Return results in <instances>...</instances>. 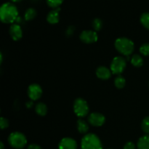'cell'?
<instances>
[{"label": "cell", "instance_id": "cell-14", "mask_svg": "<svg viewBox=\"0 0 149 149\" xmlns=\"http://www.w3.org/2000/svg\"><path fill=\"white\" fill-rule=\"evenodd\" d=\"M138 149H149V135H146L141 137L137 144Z\"/></svg>", "mask_w": 149, "mask_h": 149}, {"label": "cell", "instance_id": "cell-13", "mask_svg": "<svg viewBox=\"0 0 149 149\" xmlns=\"http://www.w3.org/2000/svg\"><path fill=\"white\" fill-rule=\"evenodd\" d=\"M111 71L105 66H100L96 70V76L97 78L103 80H107L111 76Z\"/></svg>", "mask_w": 149, "mask_h": 149}, {"label": "cell", "instance_id": "cell-30", "mask_svg": "<svg viewBox=\"0 0 149 149\" xmlns=\"http://www.w3.org/2000/svg\"><path fill=\"white\" fill-rule=\"evenodd\" d=\"M10 1H12L13 2H19V1H22V0H10Z\"/></svg>", "mask_w": 149, "mask_h": 149}, {"label": "cell", "instance_id": "cell-26", "mask_svg": "<svg viewBox=\"0 0 149 149\" xmlns=\"http://www.w3.org/2000/svg\"><path fill=\"white\" fill-rule=\"evenodd\" d=\"M124 149H135V146L133 143L127 142L124 146Z\"/></svg>", "mask_w": 149, "mask_h": 149}, {"label": "cell", "instance_id": "cell-7", "mask_svg": "<svg viewBox=\"0 0 149 149\" xmlns=\"http://www.w3.org/2000/svg\"><path fill=\"white\" fill-rule=\"evenodd\" d=\"M80 39L85 44H93L97 42L98 36L95 31L86 30L84 31L80 34Z\"/></svg>", "mask_w": 149, "mask_h": 149}, {"label": "cell", "instance_id": "cell-28", "mask_svg": "<svg viewBox=\"0 0 149 149\" xmlns=\"http://www.w3.org/2000/svg\"><path fill=\"white\" fill-rule=\"evenodd\" d=\"M68 33H67V34L71 35L73 33V31H74V29H72V27H69L68 29Z\"/></svg>", "mask_w": 149, "mask_h": 149}, {"label": "cell", "instance_id": "cell-3", "mask_svg": "<svg viewBox=\"0 0 149 149\" xmlns=\"http://www.w3.org/2000/svg\"><path fill=\"white\" fill-rule=\"evenodd\" d=\"M81 149H103L100 138L93 133L84 135L81 139Z\"/></svg>", "mask_w": 149, "mask_h": 149}, {"label": "cell", "instance_id": "cell-2", "mask_svg": "<svg viewBox=\"0 0 149 149\" xmlns=\"http://www.w3.org/2000/svg\"><path fill=\"white\" fill-rule=\"evenodd\" d=\"M115 48L116 50L122 55L125 56H129L135 49V45L133 42L128 38L121 37L115 41Z\"/></svg>", "mask_w": 149, "mask_h": 149}, {"label": "cell", "instance_id": "cell-6", "mask_svg": "<svg viewBox=\"0 0 149 149\" xmlns=\"http://www.w3.org/2000/svg\"><path fill=\"white\" fill-rule=\"evenodd\" d=\"M126 60L122 57H115L111 63V71L112 74L119 75L125 71L126 68Z\"/></svg>", "mask_w": 149, "mask_h": 149}, {"label": "cell", "instance_id": "cell-4", "mask_svg": "<svg viewBox=\"0 0 149 149\" xmlns=\"http://www.w3.org/2000/svg\"><path fill=\"white\" fill-rule=\"evenodd\" d=\"M8 143L13 148L22 149L26 146L27 139L25 135L19 132H14L8 137Z\"/></svg>", "mask_w": 149, "mask_h": 149}, {"label": "cell", "instance_id": "cell-15", "mask_svg": "<svg viewBox=\"0 0 149 149\" xmlns=\"http://www.w3.org/2000/svg\"><path fill=\"white\" fill-rule=\"evenodd\" d=\"M77 130L81 134L87 133L89 130L88 124L82 119H79L77 122Z\"/></svg>", "mask_w": 149, "mask_h": 149}, {"label": "cell", "instance_id": "cell-20", "mask_svg": "<svg viewBox=\"0 0 149 149\" xmlns=\"http://www.w3.org/2000/svg\"><path fill=\"white\" fill-rule=\"evenodd\" d=\"M141 23L146 29L149 30V13H144L141 15Z\"/></svg>", "mask_w": 149, "mask_h": 149}, {"label": "cell", "instance_id": "cell-16", "mask_svg": "<svg viewBox=\"0 0 149 149\" xmlns=\"http://www.w3.org/2000/svg\"><path fill=\"white\" fill-rule=\"evenodd\" d=\"M35 111L38 115L44 116L47 113V107L45 103H39L35 106Z\"/></svg>", "mask_w": 149, "mask_h": 149}, {"label": "cell", "instance_id": "cell-21", "mask_svg": "<svg viewBox=\"0 0 149 149\" xmlns=\"http://www.w3.org/2000/svg\"><path fill=\"white\" fill-rule=\"evenodd\" d=\"M47 4L49 7L53 9L58 8L61 5L64 0H46Z\"/></svg>", "mask_w": 149, "mask_h": 149}, {"label": "cell", "instance_id": "cell-8", "mask_svg": "<svg viewBox=\"0 0 149 149\" xmlns=\"http://www.w3.org/2000/svg\"><path fill=\"white\" fill-rule=\"evenodd\" d=\"M42 95V89L37 84H32L28 88V95L32 100H37Z\"/></svg>", "mask_w": 149, "mask_h": 149}, {"label": "cell", "instance_id": "cell-17", "mask_svg": "<svg viewBox=\"0 0 149 149\" xmlns=\"http://www.w3.org/2000/svg\"><path fill=\"white\" fill-rule=\"evenodd\" d=\"M36 14H37V13H36V10H35L34 8H33V7L27 9L24 15L25 20H27V21L32 20L33 19H34L35 17H36Z\"/></svg>", "mask_w": 149, "mask_h": 149}, {"label": "cell", "instance_id": "cell-1", "mask_svg": "<svg viewBox=\"0 0 149 149\" xmlns=\"http://www.w3.org/2000/svg\"><path fill=\"white\" fill-rule=\"evenodd\" d=\"M18 10L11 2H5L0 8V19L4 23H12L17 20Z\"/></svg>", "mask_w": 149, "mask_h": 149}, {"label": "cell", "instance_id": "cell-19", "mask_svg": "<svg viewBox=\"0 0 149 149\" xmlns=\"http://www.w3.org/2000/svg\"><path fill=\"white\" fill-rule=\"evenodd\" d=\"M126 84V81L125 79L122 76H118L114 80V84L115 87L118 89H122L125 86Z\"/></svg>", "mask_w": 149, "mask_h": 149}, {"label": "cell", "instance_id": "cell-24", "mask_svg": "<svg viewBox=\"0 0 149 149\" xmlns=\"http://www.w3.org/2000/svg\"><path fill=\"white\" fill-rule=\"evenodd\" d=\"M140 52L144 56H149V44H143L140 48Z\"/></svg>", "mask_w": 149, "mask_h": 149}, {"label": "cell", "instance_id": "cell-9", "mask_svg": "<svg viewBox=\"0 0 149 149\" xmlns=\"http://www.w3.org/2000/svg\"><path fill=\"white\" fill-rule=\"evenodd\" d=\"M88 122L94 127H100L106 122V118L102 113L95 112L92 113L88 117Z\"/></svg>", "mask_w": 149, "mask_h": 149}, {"label": "cell", "instance_id": "cell-25", "mask_svg": "<svg viewBox=\"0 0 149 149\" xmlns=\"http://www.w3.org/2000/svg\"><path fill=\"white\" fill-rule=\"evenodd\" d=\"M9 127V122L7 119L4 117H1L0 119V127L1 130L7 129Z\"/></svg>", "mask_w": 149, "mask_h": 149}, {"label": "cell", "instance_id": "cell-11", "mask_svg": "<svg viewBox=\"0 0 149 149\" xmlns=\"http://www.w3.org/2000/svg\"><path fill=\"white\" fill-rule=\"evenodd\" d=\"M10 34L14 41H18L23 36V31L18 24H13L10 28Z\"/></svg>", "mask_w": 149, "mask_h": 149}, {"label": "cell", "instance_id": "cell-22", "mask_svg": "<svg viewBox=\"0 0 149 149\" xmlns=\"http://www.w3.org/2000/svg\"><path fill=\"white\" fill-rule=\"evenodd\" d=\"M93 27L95 31H98L101 30L102 27H103V22L100 18H95L94 19L93 22Z\"/></svg>", "mask_w": 149, "mask_h": 149}, {"label": "cell", "instance_id": "cell-18", "mask_svg": "<svg viewBox=\"0 0 149 149\" xmlns=\"http://www.w3.org/2000/svg\"><path fill=\"white\" fill-rule=\"evenodd\" d=\"M131 63L135 67H141L143 64V59L141 55L135 54L131 58Z\"/></svg>", "mask_w": 149, "mask_h": 149}, {"label": "cell", "instance_id": "cell-27", "mask_svg": "<svg viewBox=\"0 0 149 149\" xmlns=\"http://www.w3.org/2000/svg\"><path fill=\"white\" fill-rule=\"evenodd\" d=\"M28 149H42V148L37 144H31L28 147Z\"/></svg>", "mask_w": 149, "mask_h": 149}, {"label": "cell", "instance_id": "cell-12", "mask_svg": "<svg viewBox=\"0 0 149 149\" xmlns=\"http://www.w3.org/2000/svg\"><path fill=\"white\" fill-rule=\"evenodd\" d=\"M60 11H61L60 7L51 10L47 14V20L48 23H50V24H56V23H58L60 20Z\"/></svg>", "mask_w": 149, "mask_h": 149}, {"label": "cell", "instance_id": "cell-10", "mask_svg": "<svg viewBox=\"0 0 149 149\" xmlns=\"http://www.w3.org/2000/svg\"><path fill=\"white\" fill-rule=\"evenodd\" d=\"M77 143L76 141L71 138H64L60 141L59 149H77Z\"/></svg>", "mask_w": 149, "mask_h": 149}, {"label": "cell", "instance_id": "cell-5", "mask_svg": "<svg viewBox=\"0 0 149 149\" xmlns=\"http://www.w3.org/2000/svg\"><path fill=\"white\" fill-rule=\"evenodd\" d=\"M74 111L79 117H84L89 113V106L87 102L83 98L76 99L74 103Z\"/></svg>", "mask_w": 149, "mask_h": 149}, {"label": "cell", "instance_id": "cell-29", "mask_svg": "<svg viewBox=\"0 0 149 149\" xmlns=\"http://www.w3.org/2000/svg\"><path fill=\"white\" fill-rule=\"evenodd\" d=\"M0 148H1V149H4V146L2 142L0 143Z\"/></svg>", "mask_w": 149, "mask_h": 149}, {"label": "cell", "instance_id": "cell-23", "mask_svg": "<svg viewBox=\"0 0 149 149\" xmlns=\"http://www.w3.org/2000/svg\"><path fill=\"white\" fill-rule=\"evenodd\" d=\"M141 128L146 133L149 134V116H146L143 119L141 123Z\"/></svg>", "mask_w": 149, "mask_h": 149}]
</instances>
